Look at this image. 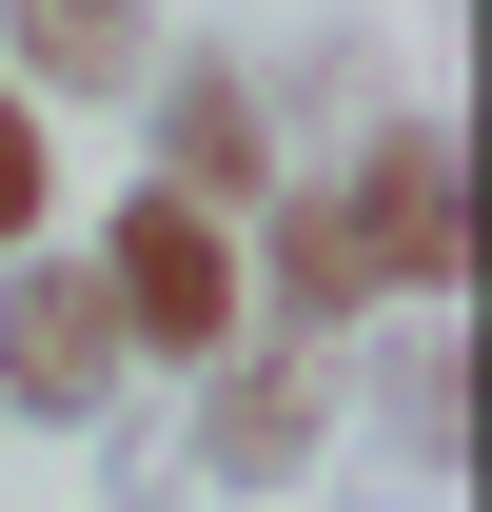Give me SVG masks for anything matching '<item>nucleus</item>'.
I'll return each mask as SVG.
<instances>
[{"label":"nucleus","mask_w":492,"mask_h":512,"mask_svg":"<svg viewBox=\"0 0 492 512\" xmlns=\"http://www.w3.org/2000/svg\"><path fill=\"white\" fill-rule=\"evenodd\" d=\"M335 217L374 237L394 316H414V296H453V276H473V178H453V119H433V99H394V119L335 158Z\"/></svg>","instance_id":"obj_3"},{"label":"nucleus","mask_w":492,"mask_h":512,"mask_svg":"<svg viewBox=\"0 0 492 512\" xmlns=\"http://www.w3.org/2000/svg\"><path fill=\"white\" fill-rule=\"evenodd\" d=\"M79 256H99L119 355H158V375H217V355L256 335V296H237V217H197V197H158V178H138Z\"/></svg>","instance_id":"obj_1"},{"label":"nucleus","mask_w":492,"mask_h":512,"mask_svg":"<svg viewBox=\"0 0 492 512\" xmlns=\"http://www.w3.org/2000/svg\"><path fill=\"white\" fill-rule=\"evenodd\" d=\"M119 316H99V256H0V414H60V434H99L119 414Z\"/></svg>","instance_id":"obj_4"},{"label":"nucleus","mask_w":492,"mask_h":512,"mask_svg":"<svg viewBox=\"0 0 492 512\" xmlns=\"http://www.w3.org/2000/svg\"><path fill=\"white\" fill-rule=\"evenodd\" d=\"M335 414H374V453H394L414 493H453V473H473V335H453V296L374 316L355 355H335Z\"/></svg>","instance_id":"obj_5"},{"label":"nucleus","mask_w":492,"mask_h":512,"mask_svg":"<svg viewBox=\"0 0 492 512\" xmlns=\"http://www.w3.org/2000/svg\"><path fill=\"white\" fill-rule=\"evenodd\" d=\"M0 79L40 119H99V99L158 79V0H0Z\"/></svg>","instance_id":"obj_7"},{"label":"nucleus","mask_w":492,"mask_h":512,"mask_svg":"<svg viewBox=\"0 0 492 512\" xmlns=\"http://www.w3.org/2000/svg\"><path fill=\"white\" fill-rule=\"evenodd\" d=\"M138 178L158 197H197V217H256L276 197V99H256V60H158L138 79Z\"/></svg>","instance_id":"obj_6"},{"label":"nucleus","mask_w":492,"mask_h":512,"mask_svg":"<svg viewBox=\"0 0 492 512\" xmlns=\"http://www.w3.org/2000/svg\"><path fill=\"white\" fill-rule=\"evenodd\" d=\"M60 237V138H40V99L0 79V256H40Z\"/></svg>","instance_id":"obj_8"},{"label":"nucleus","mask_w":492,"mask_h":512,"mask_svg":"<svg viewBox=\"0 0 492 512\" xmlns=\"http://www.w3.org/2000/svg\"><path fill=\"white\" fill-rule=\"evenodd\" d=\"M178 473H217V493H315L335 453H355V414H335V355H276V335H237L217 375H178Z\"/></svg>","instance_id":"obj_2"}]
</instances>
